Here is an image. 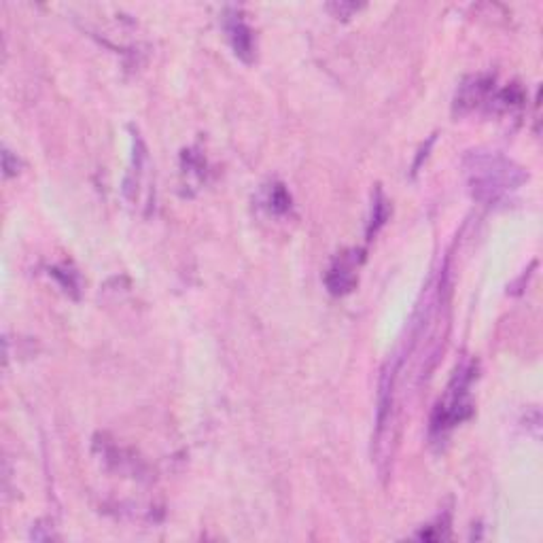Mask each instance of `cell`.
Returning <instances> with one entry per match:
<instances>
[{"label":"cell","mask_w":543,"mask_h":543,"mask_svg":"<svg viewBox=\"0 0 543 543\" xmlns=\"http://www.w3.org/2000/svg\"><path fill=\"white\" fill-rule=\"evenodd\" d=\"M265 204H268L270 213L285 214L289 208H291V195L287 194L285 185L281 183L270 185L268 191H265Z\"/></svg>","instance_id":"6"},{"label":"cell","mask_w":543,"mask_h":543,"mask_svg":"<svg viewBox=\"0 0 543 543\" xmlns=\"http://www.w3.org/2000/svg\"><path fill=\"white\" fill-rule=\"evenodd\" d=\"M388 219V206H386V200L382 197V191L378 189L376 191V202H374V213H372V221H369V230H367V236L372 238V233H376L380 230L382 225H385V221Z\"/></svg>","instance_id":"7"},{"label":"cell","mask_w":543,"mask_h":543,"mask_svg":"<svg viewBox=\"0 0 543 543\" xmlns=\"http://www.w3.org/2000/svg\"><path fill=\"white\" fill-rule=\"evenodd\" d=\"M472 195L482 204H495L527 181L522 168L495 151H472L462 162Z\"/></svg>","instance_id":"1"},{"label":"cell","mask_w":543,"mask_h":543,"mask_svg":"<svg viewBox=\"0 0 543 543\" xmlns=\"http://www.w3.org/2000/svg\"><path fill=\"white\" fill-rule=\"evenodd\" d=\"M475 376V367L469 363L467 367L456 369L452 382L446 388V395L437 404L433 416H431V435L433 437H446L456 424L467 421L472 416V395H469V386Z\"/></svg>","instance_id":"2"},{"label":"cell","mask_w":543,"mask_h":543,"mask_svg":"<svg viewBox=\"0 0 543 543\" xmlns=\"http://www.w3.org/2000/svg\"><path fill=\"white\" fill-rule=\"evenodd\" d=\"M224 28L227 33V39H230L233 53L243 62H246V64H251V62L255 60V36H252L249 24L244 22L243 11L233 7L225 9Z\"/></svg>","instance_id":"3"},{"label":"cell","mask_w":543,"mask_h":543,"mask_svg":"<svg viewBox=\"0 0 543 543\" xmlns=\"http://www.w3.org/2000/svg\"><path fill=\"white\" fill-rule=\"evenodd\" d=\"M147 162V151L143 145V138L140 136H134V153H132V168H129L126 181H123V194H126L128 200H136V194H138L140 187V178H143V168Z\"/></svg>","instance_id":"5"},{"label":"cell","mask_w":543,"mask_h":543,"mask_svg":"<svg viewBox=\"0 0 543 543\" xmlns=\"http://www.w3.org/2000/svg\"><path fill=\"white\" fill-rule=\"evenodd\" d=\"M357 251L350 252V255H339L336 262L331 263V268L327 270L325 274V285L329 289V293L333 295H344L353 291L355 282H357Z\"/></svg>","instance_id":"4"}]
</instances>
